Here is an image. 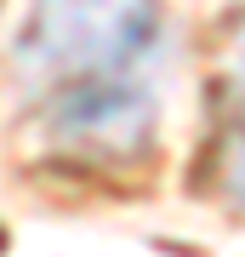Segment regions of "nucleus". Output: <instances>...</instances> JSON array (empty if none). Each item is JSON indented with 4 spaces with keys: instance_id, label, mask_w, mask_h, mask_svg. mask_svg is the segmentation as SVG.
Instances as JSON below:
<instances>
[{
    "instance_id": "f257e3e1",
    "label": "nucleus",
    "mask_w": 245,
    "mask_h": 257,
    "mask_svg": "<svg viewBox=\"0 0 245 257\" xmlns=\"http://www.w3.org/2000/svg\"><path fill=\"white\" fill-rule=\"evenodd\" d=\"M160 40L154 0H35L23 35L18 69L40 92H69L91 80L137 74Z\"/></svg>"
},
{
    "instance_id": "f03ea898",
    "label": "nucleus",
    "mask_w": 245,
    "mask_h": 257,
    "mask_svg": "<svg viewBox=\"0 0 245 257\" xmlns=\"http://www.w3.org/2000/svg\"><path fill=\"white\" fill-rule=\"evenodd\" d=\"M52 126H57V143L74 149V155L126 160L154 138V97L137 74L69 86V92H57Z\"/></svg>"
},
{
    "instance_id": "7ed1b4c3",
    "label": "nucleus",
    "mask_w": 245,
    "mask_h": 257,
    "mask_svg": "<svg viewBox=\"0 0 245 257\" xmlns=\"http://www.w3.org/2000/svg\"><path fill=\"white\" fill-rule=\"evenodd\" d=\"M228 194L245 206V103H239V120H234V138H228Z\"/></svg>"
},
{
    "instance_id": "20e7f679",
    "label": "nucleus",
    "mask_w": 245,
    "mask_h": 257,
    "mask_svg": "<svg viewBox=\"0 0 245 257\" xmlns=\"http://www.w3.org/2000/svg\"><path fill=\"white\" fill-rule=\"evenodd\" d=\"M234 69H239V86H245V29H239V46H234Z\"/></svg>"
}]
</instances>
